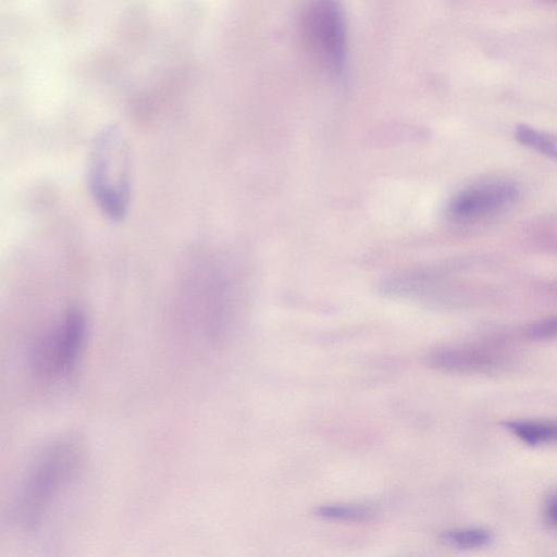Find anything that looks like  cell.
Masks as SVG:
<instances>
[{
  "label": "cell",
  "instance_id": "10",
  "mask_svg": "<svg viewBox=\"0 0 557 557\" xmlns=\"http://www.w3.org/2000/svg\"><path fill=\"white\" fill-rule=\"evenodd\" d=\"M515 137L521 145L557 160V137L524 124L517 125Z\"/></svg>",
  "mask_w": 557,
  "mask_h": 557
},
{
  "label": "cell",
  "instance_id": "4",
  "mask_svg": "<svg viewBox=\"0 0 557 557\" xmlns=\"http://www.w3.org/2000/svg\"><path fill=\"white\" fill-rule=\"evenodd\" d=\"M86 333L83 312L67 310L37 347L35 362L39 372L49 379L70 375L83 351Z\"/></svg>",
  "mask_w": 557,
  "mask_h": 557
},
{
  "label": "cell",
  "instance_id": "7",
  "mask_svg": "<svg viewBox=\"0 0 557 557\" xmlns=\"http://www.w3.org/2000/svg\"><path fill=\"white\" fill-rule=\"evenodd\" d=\"M505 425L519 440L531 446L557 443V421L515 420L507 421Z\"/></svg>",
  "mask_w": 557,
  "mask_h": 557
},
{
  "label": "cell",
  "instance_id": "3",
  "mask_svg": "<svg viewBox=\"0 0 557 557\" xmlns=\"http://www.w3.org/2000/svg\"><path fill=\"white\" fill-rule=\"evenodd\" d=\"M302 35L309 51L329 73L339 76L345 69L347 39L343 12L332 1L308 5L301 18Z\"/></svg>",
  "mask_w": 557,
  "mask_h": 557
},
{
  "label": "cell",
  "instance_id": "5",
  "mask_svg": "<svg viewBox=\"0 0 557 557\" xmlns=\"http://www.w3.org/2000/svg\"><path fill=\"white\" fill-rule=\"evenodd\" d=\"M520 196L519 185L507 178H492L459 190L448 203V214L461 222L495 215L511 207Z\"/></svg>",
  "mask_w": 557,
  "mask_h": 557
},
{
  "label": "cell",
  "instance_id": "9",
  "mask_svg": "<svg viewBox=\"0 0 557 557\" xmlns=\"http://www.w3.org/2000/svg\"><path fill=\"white\" fill-rule=\"evenodd\" d=\"M492 540V532L483 527L455 528L440 534V541L443 544L462 550L485 547Z\"/></svg>",
  "mask_w": 557,
  "mask_h": 557
},
{
  "label": "cell",
  "instance_id": "1",
  "mask_svg": "<svg viewBox=\"0 0 557 557\" xmlns=\"http://www.w3.org/2000/svg\"><path fill=\"white\" fill-rule=\"evenodd\" d=\"M82 462L78 446L67 440L46 447L28 468L17 491L15 515L26 530L40 525L77 475Z\"/></svg>",
  "mask_w": 557,
  "mask_h": 557
},
{
  "label": "cell",
  "instance_id": "12",
  "mask_svg": "<svg viewBox=\"0 0 557 557\" xmlns=\"http://www.w3.org/2000/svg\"><path fill=\"white\" fill-rule=\"evenodd\" d=\"M543 517L549 528L557 530V491L546 498L543 507Z\"/></svg>",
  "mask_w": 557,
  "mask_h": 557
},
{
  "label": "cell",
  "instance_id": "6",
  "mask_svg": "<svg viewBox=\"0 0 557 557\" xmlns=\"http://www.w3.org/2000/svg\"><path fill=\"white\" fill-rule=\"evenodd\" d=\"M503 362L496 350L483 346H459L438 350L432 357V363L449 371H488Z\"/></svg>",
  "mask_w": 557,
  "mask_h": 557
},
{
  "label": "cell",
  "instance_id": "8",
  "mask_svg": "<svg viewBox=\"0 0 557 557\" xmlns=\"http://www.w3.org/2000/svg\"><path fill=\"white\" fill-rule=\"evenodd\" d=\"M376 513V507L367 503H327L314 509V515L321 519L344 522L368 521Z\"/></svg>",
  "mask_w": 557,
  "mask_h": 557
},
{
  "label": "cell",
  "instance_id": "2",
  "mask_svg": "<svg viewBox=\"0 0 557 557\" xmlns=\"http://www.w3.org/2000/svg\"><path fill=\"white\" fill-rule=\"evenodd\" d=\"M87 184L92 199L108 218L119 221L125 216L132 190V156L119 127L106 126L92 139Z\"/></svg>",
  "mask_w": 557,
  "mask_h": 557
},
{
  "label": "cell",
  "instance_id": "11",
  "mask_svg": "<svg viewBox=\"0 0 557 557\" xmlns=\"http://www.w3.org/2000/svg\"><path fill=\"white\" fill-rule=\"evenodd\" d=\"M527 335L534 339H548L557 337V317L544 319L533 323L528 327Z\"/></svg>",
  "mask_w": 557,
  "mask_h": 557
}]
</instances>
